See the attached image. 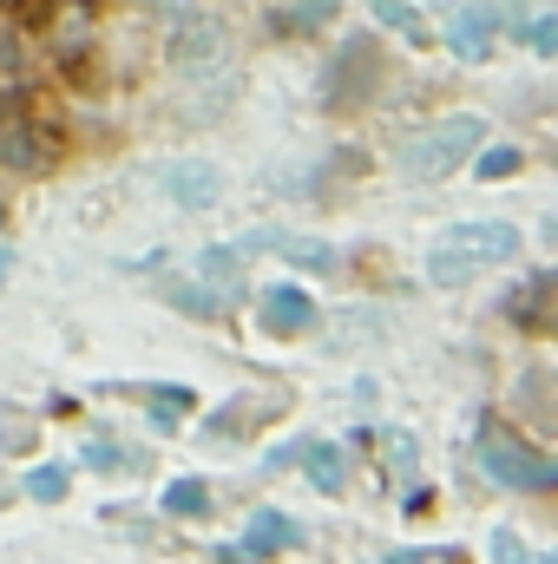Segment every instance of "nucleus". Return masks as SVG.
<instances>
[{"instance_id": "nucleus-1", "label": "nucleus", "mask_w": 558, "mask_h": 564, "mask_svg": "<svg viewBox=\"0 0 558 564\" xmlns=\"http://www.w3.org/2000/svg\"><path fill=\"white\" fill-rule=\"evenodd\" d=\"M519 243H526L519 224H500V217L453 224V230L427 250V282H433V289H460V282H473L480 270H493V263H513Z\"/></svg>"}, {"instance_id": "nucleus-2", "label": "nucleus", "mask_w": 558, "mask_h": 564, "mask_svg": "<svg viewBox=\"0 0 558 564\" xmlns=\"http://www.w3.org/2000/svg\"><path fill=\"white\" fill-rule=\"evenodd\" d=\"M473 453H480V473L493 486H506V492H552L558 486V459L539 453L533 440H519L506 421H480Z\"/></svg>"}, {"instance_id": "nucleus-3", "label": "nucleus", "mask_w": 558, "mask_h": 564, "mask_svg": "<svg viewBox=\"0 0 558 564\" xmlns=\"http://www.w3.org/2000/svg\"><path fill=\"white\" fill-rule=\"evenodd\" d=\"M480 139H486V119L480 112H447V119L420 126L415 139L401 144V171L420 177V184H440V177H453L480 151Z\"/></svg>"}, {"instance_id": "nucleus-4", "label": "nucleus", "mask_w": 558, "mask_h": 564, "mask_svg": "<svg viewBox=\"0 0 558 564\" xmlns=\"http://www.w3.org/2000/svg\"><path fill=\"white\" fill-rule=\"evenodd\" d=\"M375 86H382V40L375 33H348L342 53L322 73V106L329 112H355V106H368Z\"/></svg>"}, {"instance_id": "nucleus-5", "label": "nucleus", "mask_w": 558, "mask_h": 564, "mask_svg": "<svg viewBox=\"0 0 558 564\" xmlns=\"http://www.w3.org/2000/svg\"><path fill=\"white\" fill-rule=\"evenodd\" d=\"M230 53V26L217 13H178V33H171V66L178 73H204Z\"/></svg>"}, {"instance_id": "nucleus-6", "label": "nucleus", "mask_w": 558, "mask_h": 564, "mask_svg": "<svg viewBox=\"0 0 558 564\" xmlns=\"http://www.w3.org/2000/svg\"><path fill=\"white\" fill-rule=\"evenodd\" d=\"M158 184H164V197H171L178 210H211V204L224 197V171H217L211 158H178V164L158 171Z\"/></svg>"}, {"instance_id": "nucleus-7", "label": "nucleus", "mask_w": 558, "mask_h": 564, "mask_svg": "<svg viewBox=\"0 0 558 564\" xmlns=\"http://www.w3.org/2000/svg\"><path fill=\"white\" fill-rule=\"evenodd\" d=\"M257 322H264V335H309L315 328V295L302 282H277V289H264Z\"/></svg>"}, {"instance_id": "nucleus-8", "label": "nucleus", "mask_w": 558, "mask_h": 564, "mask_svg": "<svg viewBox=\"0 0 558 564\" xmlns=\"http://www.w3.org/2000/svg\"><path fill=\"white\" fill-rule=\"evenodd\" d=\"M493 33H500V7H486V0H473V7H460V13L447 20V46H453V59H466V66H480V59L493 53Z\"/></svg>"}, {"instance_id": "nucleus-9", "label": "nucleus", "mask_w": 558, "mask_h": 564, "mask_svg": "<svg viewBox=\"0 0 558 564\" xmlns=\"http://www.w3.org/2000/svg\"><path fill=\"white\" fill-rule=\"evenodd\" d=\"M506 33H519L533 53H558V0H506Z\"/></svg>"}, {"instance_id": "nucleus-10", "label": "nucleus", "mask_w": 558, "mask_h": 564, "mask_svg": "<svg viewBox=\"0 0 558 564\" xmlns=\"http://www.w3.org/2000/svg\"><path fill=\"white\" fill-rule=\"evenodd\" d=\"M289 545H302V525L264 506V512H257V519L244 525V539H237L230 552H237V558H270V552H289Z\"/></svg>"}, {"instance_id": "nucleus-11", "label": "nucleus", "mask_w": 558, "mask_h": 564, "mask_svg": "<svg viewBox=\"0 0 558 564\" xmlns=\"http://www.w3.org/2000/svg\"><path fill=\"white\" fill-rule=\"evenodd\" d=\"M0 164H13V171H40L46 164V132L26 126L13 106L0 112Z\"/></svg>"}, {"instance_id": "nucleus-12", "label": "nucleus", "mask_w": 558, "mask_h": 564, "mask_svg": "<svg viewBox=\"0 0 558 564\" xmlns=\"http://www.w3.org/2000/svg\"><path fill=\"white\" fill-rule=\"evenodd\" d=\"M191 276L211 282V289L230 302V295H244V250H237V243H211V250H197Z\"/></svg>"}, {"instance_id": "nucleus-13", "label": "nucleus", "mask_w": 558, "mask_h": 564, "mask_svg": "<svg viewBox=\"0 0 558 564\" xmlns=\"http://www.w3.org/2000/svg\"><path fill=\"white\" fill-rule=\"evenodd\" d=\"M296 466H302L322 492H342V486H348V453H342V446H329V440H302Z\"/></svg>"}, {"instance_id": "nucleus-14", "label": "nucleus", "mask_w": 558, "mask_h": 564, "mask_svg": "<svg viewBox=\"0 0 558 564\" xmlns=\"http://www.w3.org/2000/svg\"><path fill=\"white\" fill-rule=\"evenodd\" d=\"M546 295H552V276L539 270L533 282H519V289L506 295V315H513L519 328H546Z\"/></svg>"}, {"instance_id": "nucleus-15", "label": "nucleus", "mask_w": 558, "mask_h": 564, "mask_svg": "<svg viewBox=\"0 0 558 564\" xmlns=\"http://www.w3.org/2000/svg\"><path fill=\"white\" fill-rule=\"evenodd\" d=\"M368 13H375V26H388V33H401V40L427 46V20H420L415 0H368Z\"/></svg>"}, {"instance_id": "nucleus-16", "label": "nucleus", "mask_w": 558, "mask_h": 564, "mask_svg": "<svg viewBox=\"0 0 558 564\" xmlns=\"http://www.w3.org/2000/svg\"><path fill=\"white\" fill-rule=\"evenodd\" d=\"M20 99H26V53H20V40L0 26V112L20 106Z\"/></svg>"}, {"instance_id": "nucleus-17", "label": "nucleus", "mask_w": 558, "mask_h": 564, "mask_svg": "<svg viewBox=\"0 0 558 564\" xmlns=\"http://www.w3.org/2000/svg\"><path fill=\"white\" fill-rule=\"evenodd\" d=\"M158 506H164L171 519H204V512H211V486H204V479H171Z\"/></svg>"}, {"instance_id": "nucleus-18", "label": "nucleus", "mask_w": 558, "mask_h": 564, "mask_svg": "<svg viewBox=\"0 0 558 564\" xmlns=\"http://www.w3.org/2000/svg\"><path fill=\"white\" fill-rule=\"evenodd\" d=\"M335 7H342V0H282L277 26H282V33H289V26H296V33H315V26H329V20H335Z\"/></svg>"}, {"instance_id": "nucleus-19", "label": "nucleus", "mask_w": 558, "mask_h": 564, "mask_svg": "<svg viewBox=\"0 0 558 564\" xmlns=\"http://www.w3.org/2000/svg\"><path fill=\"white\" fill-rule=\"evenodd\" d=\"M270 250H282V257L302 263V270H335V250H329L322 237H270Z\"/></svg>"}, {"instance_id": "nucleus-20", "label": "nucleus", "mask_w": 558, "mask_h": 564, "mask_svg": "<svg viewBox=\"0 0 558 564\" xmlns=\"http://www.w3.org/2000/svg\"><path fill=\"white\" fill-rule=\"evenodd\" d=\"M171 308H184V315H197V322H204V315H217V308H224V295H217V289H211V282H178V289H171Z\"/></svg>"}, {"instance_id": "nucleus-21", "label": "nucleus", "mask_w": 558, "mask_h": 564, "mask_svg": "<svg viewBox=\"0 0 558 564\" xmlns=\"http://www.w3.org/2000/svg\"><path fill=\"white\" fill-rule=\"evenodd\" d=\"M546 388H552V375H546V368H526V375H519V401H526V414H533V421H552Z\"/></svg>"}, {"instance_id": "nucleus-22", "label": "nucleus", "mask_w": 558, "mask_h": 564, "mask_svg": "<svg viewBox=\"0 0 558 564\" xmlns=\"http://www.w3.org/2000/svg\"><path fill=\"white\" fill-rule=\"evenodd\" d=\"M66 486H73V479H66V466H33V473H26V492H33L40 506L66 499Z\"/></svg>"}, {"instance_id": "nucleus-23", "label": "nucleus", "mask_w": 558, "mask_h": 564, "mask_svg": "<svg viewBox=\"0 0 558 564\" xmlns=\"http://www.w3.org/2000/svg\"><path fill=\"white\" fill-rule=\"evenodd\" d=\"M519 171V144H493V151H480V177L486 184H500V177H513Z\"/></svg>"}, {"instance_id": "nucleus-24", "label": "nucleus", "mask_w": 558, "mask_h": 564, "mask_svg": "<svg viewBox=\"0 0 558 564\" xmlns=\"http://www.w3.org/2000/svg\"><path fill=\"white\" fill-rule=\"evenodd\" d=\"M86 466H93V473H126V466H139V459H126L112 440H93V446H86Z\"/></svg>"}, {"instance_id": "nucleus-25", "label": "nucleus", "mask_w": 558, "mask_h": 564, "mask_svg": "<svg viewBox=\"0 0 558 564\" xmlns=\"http://www.w3.org/2000/svg\"><path fill=\"white\" fill-rule=\"evenodd\" d=\"M151 401H158V421H178V414H191V388H151Z\"/></svg>"}, {"instance_id": "nucleus-26", "label": "nucleus", "mask_w": 558, "mask_h": 564, "mask_svg": "<svg viewBox=\"0 0 558 564\" xmlns=\"http://www.w3.org/2000/svg\"><path fill=\"white\" fill-rule=\"evenodd\" d=\"M433 558H460L453 545H401L395 552V564H433Z\"/></svg>"}, {"instance_id": "nucleus-27", "label": "nucleus", "mask_w": 558, "mask_h": 564, "mask_svg": "<svg viewBox=\"0 0 558 564\" xmlns=\"http://www.w3.org/2000/svg\"><path fill=\"white\" fill-rule=\"evenodd\" d=\"M13 20L20 26H46L53 20V0H13Z\"/></svg>"}, {"instance_id": "nucleus-28", "label": "nucleus", "mask_w": 558, "mask_h": 564, "mask_svg": "<svg viewBox=\"0 0 558 564\" xmlns=\"http://www.w3.org/2000/svg\"><path fill=\"white\" fill-rule=\"evenodd\" d=\"M493 552H500V558H526V545H519V532H493Z\"/></svg>"}, {"instance_id": "nucleus-29", "label": "nucleus", "mask_w": 558, "mask_h": 564, "mask_svg": "<svg viewBox=\"0 0 558 564\" xmlns=\"http://www.w3.org/2000/svg\"><path fill=\"white\" fill-rule=\"evenodd\" d=\"M151 7H158V13H191L197 0H151Z\"/></svg>"}, {"instance_id": "nucleus-30", "label": "nucleus", "mask_w": 558, "mask_h": 564, "mask_svg": "<svg viewBox=\"0 0 558 564\" xmlns=\"http://www.w3.org/2000/svg\"><path fill=\"white\" fill-rule=\"evenodd\" d=\"M7 270H13V257H7V250H0V282H7Z\"/></svg>"}]
</instances>
